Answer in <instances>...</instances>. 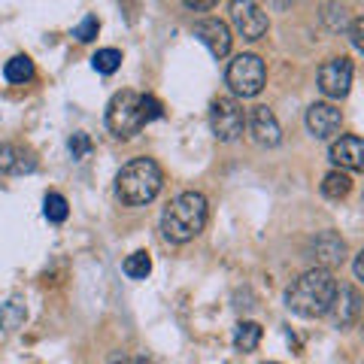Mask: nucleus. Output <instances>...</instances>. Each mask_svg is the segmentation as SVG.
<instances>
[{"label":"nucleus","mask_w":364,"mask_h":364,"mask_svg":"<svg viewBox=\"0 0 364 364\" xmlns=\"http://www.w3.org/2000/svg\"><path fill=\"white\" fill-rule=\"evenodd\" d=\"M225 82L237 97H255V95H261V88H264V82H267V67L258 55L243 52L228 64Z\"/></svg>","instance_id":"nucleus-5"},{"label":"nucleus","mask_w":364,"mask_h":364,"mask_svg":"<svg viewBox=\"0 0 364 364\" xmlns=\"http://www.w3.org/2000/svg\"><path fill=\"white\" fill-rule=\"evenodd\" d=\"M91 67H95L97 73H104V76L116 73L122 67V52L119 49H97L95 58H91Z\"/></svg>","instance_id":"nucleus-22"},{"label":"nucleus","mask_w":364,"mask_h":364,"mask_svg":"<svg viewBox=\"0 0 364 364\" xmlns=\"http://www.w3.org/2000/svg\"><path fill=\"white\" fill-rule=\"evenodd\" d=\"M97 31H100V21H97V16H85L79 25L73 28V37L79 40V43H91L97 37Z\"/></svg>","instance_id":"nucleus-23"},{"label":"nucleus","mask_w":364,"mask_h":364,"mask_svg":"<svg viewBox=\"0 0 364 364\" xmlns=\"http://www.w3.org/2000/svg\"><path fill=\"white\" fill-rule=\"evenodd\" d=\"M140 107H143V119H146V124L164 116V107H161V100H158V97H152V95H140Z\"/></svg>","instance_id":"nucleus-25"},{"label":"nucleus","mask_w":364,"mask_h":364,"mask_svg":"<svg viewBox=\"0 0 364 364\" xmlns=\"http://www.w3.org/2000/svg\"><path fill=\"white\" fill-rule=\"evenodd\" d=\"M246 128V112L243 104L234 97H215L210 104V131L215 140L222 143H231L243 134Z\"/></svg>","instance_id":"nucleus-6"},{"label":"nucleus","mask_w":364,"mask_h":364,"mask_svg":"<svg viewBox=\"0 0 364 364\" xmlns=\"http://www.w3.org/2000/svg\"><path fill=\"white\" fill-rule=\"evenodd\" d=\"M33 61L28 58V55H16V58H9L6 67H4V76H6V82H13V85H25L33 79Z\"/></svg>","instance_id":"nucleus-19"},{"label":"nucleus","mask_w":364,"mask_h":364,"mask_svg":"<svg viewBox=\"0 0 364 364\" xmlns=\"http://www.w3.org/2000/svg\"><path fill=\"white\" fill-rule=\"evenodd\" d=\"M107 128L119 140H131V136H136L146 128L140 95L136 91H119V95H112L107 107Z\"/></svg>","instance_id":"nucleus-4"},{"label":"nucleus","mask_w":364,"mask_h":364,"mask_svg":"<svg viewBox=\"0 0 364 364\" xmlns=\"http://www.w3.org/2000/svg\"><path fill=\"white\" fill-rule=\"evenodd\" d=\"M355 279H358V282L364 279V258H361V252L355 255Z\"/></svg>","instance_id":"nucleus-28"},{"label":"nucleus","mask_w":364,"mask_h":364,"mask_svg":"<svg viewBox=\"0 0 364 364\" xmlns=\"http://www.w3.org/2000/svg\"><path fill=\"white\" fill-rule=\"evenodd\" d=\"M136 364H152V361H146V358H140V361H136Z\"/></svg>","instance_id":"nucleus-30"},{"label":"nucleus","mask_w":364,"mask_h":364,"mask_svg":"<svg viewBox=\"0 0 364 364\" xmlns=\"http://www.w3.org/2000/svg\"><path fill=\"white\" fill-rule=\"evenodd\" d=\"M25 318H28V306L18 294L0 304V328H4V331H18V328L25 325Z\"/></svg>","instance_id":"nucleus-16"},{"label":"nucleus","mask_w":364,"mask_h":364,"mask_svg":"<svg viewBox=\"0 0 364 364\" xmlns=\"http://www.w3.org/2000/svg\"><path fill=\"white\" fill-rule=\"evenodd\" d=\"M337 279L331 270L322 267H310L306 273H301L298 279L289 286L286 291V306L301 316V318H318L325 313H331V304L337 298Z\"/></svg>","instance_id":"nucleus-1"},{"label":"nucleus","mask_w":364,"mask_h":364,"mask_svg":"<svg viewBox=\"0 0 364 364\" xmlns=\"http://www.w3.org/2000/svg\"><path fill=\"white\" fill-rule=\"evenodd\" d=\"M231 21H234L237 33H240L243 40H249V43L261 40L267 33V28H270L267 13L258 4H249V0H243V4L240 0H234L231 4Z\"/></svg>","instance_id":"nucleus-7"},{"label":"nucleus","mask_w":364,"mask_h":364,"mask_svg":"<svg viewBox=\"0 0 364 364\" xmlns=\"http://www.w3.org/2000/svg\"><path fill=\"white\" fill-rule=\"evenodd\" d=\"M195 37L203 46H207L213 58H225V55L231 52V43H234L231 28H228L225 21H219V18H203V21H198V25H195Z\"/></svg>","instance_id":"nucleus-10"},{"label":"nucleus","mask_w":364,"mask_h":364,"mask_svg":"<svg viewBox=\"0 0 364 364\" xmlns=\"http://www.w3.org/2000/svg\"><path fill=\"white\" fill-rule=\"evenodd\" d=\"M246 124H249V134H252V140L258 146H267V149H273V146H279L282 140V128L277 116H273V109L267 107H252L246 116Z\"/></svg>","instance_id":"nucleus-9"},{"label":"nucleus","mask_w":364,"mask_h":364,"mask_svg":"<svg viewBox=\"0 0 364 364\" xmlns=\"http://www.w3.org/2000/svg\"><path fill=\"white\" fill-rule=\"evenodd\" d=\"M352 191V176L343 173V170H331L325 179H322V195L328 200H343Z\"/></svg>","instance_id":"nucleus-18"},{"label":"nucleus","mask_w":364,"mask_h":364,"mask_svg":"<svg viewBox=\"0 0 364 364\" xmlns=\"http://www.w3.org/2000/svg\"><path fill=\"white\" fill-rule=\"evenodd\" d=\"M210 219V203L200 191H182L179 198L167 203V210L161 213V234L170 243H191L195 237L207 228Z\"/></svg>","instance_id":"nucleus-2"},{"label":"nucleus","mask_w":364,"mask_h":364,"mask_svg":"<svg viewBox=\"0 0 364 364\" xmlns=\"http://www.w3.org/2000/svg\"><path fill=\"white\" fill-rule=\"evenodd\" d=\"M43 213H46V219L55 222V225H61L67 215H70V207H67V198L58 195V191H49L43 200Z\"/></svg>","instance_id":"nucleus-21"},{"label":"nucleus","mask_w":364,"mask_h":364,"mask_svg":"<svg viewBox=\"0 0 364 364\" xmlns=\"http://www.w3.org/2000/svg\"><path fill=\"white\" fill-rule=\"evenodd\" d=\"M331 313H334V328H340V331H349L352 325H358V318H361V291L355 286L337 289Z\"/></svg>","instance_id":"nucleus-12"},{"label":"nucleus","mask_w":364,"mask_h":364,"mask_svg":"<svg viewBox=\"0 0 364 364\" xmlns=\"http://www.w3.org/2000/svg\"><path fill=\"white\" fill-rule=\"evenodd\" d=\"M122 270H124V277H128V279H146L152 273L149 252H134V255H128V258H124V264H122Z\"/></svg>","instance_id":"nucleus-20"},{"label":"nucleus","mask_w":364,"mask_h":364,"mask_svg":"<svg viewBox=\"0 0 364 364\" xmlns=\"http://www.w3.org/2000/svg\"><path fill=\"white\" fill-rule=\"evenodd\" d=\"M313 258H316V267L322 270H331L337 267L340 261L346 258V243L343 237H340L337 231H322L313 240Z\"/></svg>","instance_id":"nucleus-13"},{"label":"nucleus","mask_w":364,"mask_h":364,"mask_svg":"<svg viewBox=\"0 0 364 364\" xmlns=\"http://www.w3.org/2000/svg\"><path fill=\"white\" fill-rule=\"evenodd\" d=\"M37 170V155L25 146L16 143H4L0 146V173L9 176H21V173H33Z\"/></svg>","instance_id":"nucleus-15"},{"label":"nucleus","mask_w":364,"mask_h":364,"mask_svg":"<svg viewBox=\"0 0 364 364\" xmlns=\"http://www.w3.org/2000/svg\"><path fill=\"white\" fill-rule=\"evenodd\" d=\"M264 364H277V361H264Z\"/></svg>","instance_id":"nucleus-31"},{"label":"nucleus","mask_w":364,"mask_h":364,"mask_svg":"<svg viewBox=\"0 0 364 364\" xmlns=\"http://www.w3.org/2000/svg\"><path fill=\"white\" fill-rule=\"evenodd\" d=\"M331 161L337 164V170H361L364 167V143H361V136L355 134H346V136H340V140L331 143Z\"/></svg>","instance_id":"nucleus-14"},{"label":"nucleus","mask_w":364,"mask_h":364,"mask_svg":"<svg viewBox=\"0 0 364 364\" xmlns=\"http://www.w3.org/2000/svg\"><path fill=\"white\" fill-rule=\"evenodd\" d=\"M215 4H210V0H207V4H195V0H186V9H213Z\"/></svg>","instance_id":"nucleus-29"},{"label":"nucleus","mask_w":364,"mask_h":364,"mask_svg":"<svg viewBox=\"0 0 364 364\" xmlns=\"http://www.w3.org/2000/svg\"><path fill=\"white\" fill-rule=\"evenodd\" d=\"M70 155L76 158V161H82V158L91 155V136H88L85 131H76V134L70 136Z\"/></svg>","instance_id":"nucleus-24"},{"label":"nucleus","mask_w":364,"mask_h":364,"mask_svg":"<svg viewBox=\"0 0 364 364\" xmlns=\"http://www.w3.org/2000/svg\"><path fill=\"white\" fill-rule=\"evenodd\" d=\"M361 33H364V18H355L352 21V28H349V40H352V46L361 52L364 49V40H361Z\"/></svg>","instance_id":"nucleus-26"},{"label":"nucleus","mask_w":364,"mask_h":364,"mask_svg":"<svg viewBox=\"0 0 364 364\" xmlns=\"http://www.w3.org/2000/svg\"><path fill=\"white\" fill-rule=\"evenodd\" d=\"M340 124H343V116L334 104H313L306 109V131H310L316 140H331L337 136Z\"/></svg>","instance_id":"nucleus-11"},{"label":"nucleus","mask_w":364,"mask_h":364,"mask_svg":"<svg viewBox=\"0 0 364 364\" xmlns=\"http://www.w3.org/2000/svg\"><path fill=\"white\" fill-rule=\"evenodd\" d=\"M109 364H131V358L124 355V352H112V355H109Z\"/></svg>","instance_id":"nucleus-27"},{"label":"nucleus","mask_w":364,"mask_h":364,"mask_svg":"<svg viewBox=\"0 0 364 364\" xmlns=\"http://www.w3.org/2000/svg\"><path fill=\"white\" fill-rule=\"evenodd\" d=\"M352 76H355V67L349 58H331L318 67V88H322L325 97H346Z\"/></svg>","instance_id":"nucleus-8"},{"label":"nucleus","mask_w":364,"mask_h":364,"mask_svg":"<svg viewBox=\"0 0 364 364\" xmlns=\"http://www.w3.org/2000/svg\"><path fill=\"white\" fill-rule=\"evenodd\" d=\"M261 337H264V328H261L258 322H240L234 328V346L240 352H255Z\"/></svg>","instance_id":"nucleus-17"},{"label":"nucleus","mask_w":364,"mask_h":364,"mask_svg":"<svg viewBox=\"0 0 364 364\" xmlns=\"http://www.w3.org/2000/svg\"><path fill=\"white\" fill-rule=\"evenodd\" d=\"M161 186H164V173L152 158H134L116 176V195L124 207H146L149 200L158 198Z\"/></svg>","instance_id":"nucleus-3"}]
</instances>
